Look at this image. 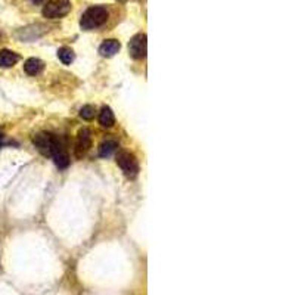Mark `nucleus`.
Wrapping results in <instances>:
<instances>
[{"mask_svg":"<svg viewBox=\"0 0 295 295\" xmlns=\"http://www.w3.org/2000/svg\"><path fill=\"white\" fill-rule=\"evenodd\" d=\"M108 17H110V12H108L107 8H104V6H91L83 14L81 20H80V25L86 31L96 30V28L102 27L104 24L108 21Z\"/></svg>","mask_w":295,"mask_h":295,"instance_id":"nucleus-1","label":"nucleus"},{"mask_svg":"<svg viewBox=\"0 0 295 295\" xmlns=\"http://www.w3.org/2000/svg\"><path fill=\"white\" fill-rule=\"evenodd\" d=\"M117 164L123 170V173L130 179H135L139 173V162H137L136 157L130 152H126V151L120 152L117 155Z\"/></svg>","mask_w":295,"mask_h":295,"instance_id":"nucleus-2","label":"nucleus"},{"mask_svg":"<svg viewBox=\"0 0 295 295\" xmlns=\"http://www.w3.org/2000/svg\"><path fill=\"white\" fill-rule=\"evenodd\" d=\"M71 9L69 0H49L43 8V15L49 20H56L67 15Z\"/></svg>","mask_w":295,"mask_h":295,"instance_id":"nucleus-3","label":"nucleus"},{"mask_svg":"<svg viewBox=\"0 0 295 295\" xmlns=\"http://www.w3.org/2000/svg\"><path fill=\"white\" fill-rule=\"evenodd\" d=\"M52 157L55 159V164L59 168H67L69 164L68 151L65 148L64 140L59 136H55V142H53V149H52Z\"/></svg>","mask_w":295,"mask_h":295,"instance_id":"nucleus-4","label":"nucleus"},{"mask_svg":"<svg viewBox=\"0 0 295 295\" xmlns=\"http://www.w3.org/2000/svg\"><path fill=\"white\" fill-rule=\"evenodd\" d=\"M148 43H146V36L145 34H136L130 39L129 42V52L133 59H143L146 56Z\"/></svg>","mask_w":295,"mask_h":295,"instance_id":"nucleus-5","label":"nucleus"},{"mask_svg":"<svg viewBox=\"0 0 295 295\" xmlns=\"http://www.w3.org/2000/svg\"><path fill=\"white\" fill-rule=\"evenodd\" d=\"M55 136L56 135H52V133H37L34 136V139H33V143H34V146L39 149V152L42 155L52 157V149H53Z\"/></svg>","mask_w":295,"mask_h":295,"instance_id":"nucleus-6","label":"nucleus"},{"mask_svg":"<svg viewBox=\"0 0 295 295\" xmlns=\"http://www.w3.org/2000/svg\"><path fill=\"white\" fill-rule=\"evenodd\" d=\"M91 146V133L89 129H81L77 136V143H75V154L77 157H81L86 154Z\"/></svg>","mask_w":295,"mask_h":295,"instance_id":"nucleus-7","label":"nucleus"},{"mask_svg":"<svg viewBox=\"0 0 295 295\" xmlns=\"http://www.w3.org/2000/svg\"><path fill=\"white\" fill-rule=\"evenodd\" d=\"M121 49V43L115 39H110V40H105L101 47H99V52L102 56H107V58H111L115 53H118V50Z\"/></svg>","mask_w":295,"mask_h":295,"instance_id":"nucleus-8","label":"nucleus"},{"mask_svg":"<svg viewBox=\"0 0 295 295\" xmlns=\"http://www.w3.org/2000/svg\"><path fill=\"white\" fill-rule=\"evenodd\" d=\"M18 61H20L18 53H15V52H12V50H8V49L0 50V67H2V68L14 67Z\"/></svg>","mask_w":295,"mask_h":295,"instance_id":"nucleus-9","label":"nucleus"},{"mask_svg":"<svg viewBox=\"0 0 295 295\" xmlns=\"http://www.w3.org/2000/svg\"><path fill=\"white\" fill-rule=\"evenodd\" d=\"M43 68H45V64L37 58H30L24 64V69L28 75H39L43 71Z\"/></svg>","mask_w":295,"mask_h":295,"instance_id":"nucleus-10","label":"nucleus"},{"mask_svg":"<svg viewBox=\"0 0 295 295\" xmlns=\"http://www.w3.org/2000/svg\"><path fill=\"white\" fill-rule=\"evenodd\" d=\"M99 123L102 127H113L114 123H115V117H114V113L111 111V108L105 107L102 108V111L99 114Z\"/></svg>","mask_w":295,"mask_h":295,"instance_id":"nucleus-11","label":"nucleus"},{"mask_svg":"<svg viewBox=\"0 0 295 295\" xmlns=\"http://www.w3.org/2000/svg\"><path fill=\"white\" fill-rule=\"evenodd\" d=\"M117 148H118V143L115 140H105L99 146V155L104 157V158H108L117 151Z\"/></svg>","mask_w":295,"mask_h":295,"instance_id":"nucleus-12","label":"nucleus"},{"mask_svg":"<svg viewBox=\"0 0 295 295\" xmlns=\"http://www.w3.org/2000/svg\"><path fill=\"white\" fill-rule=\"evenodd\" d=\"M58 58H59V61H61L62 64L69 65V64L74 61L75 55H74V52H72L69 47H61V49L58 50Z\"/></svg>","mask_w":295,"mask_h":295,"instance_id":"nucleus-13","label":"nucleus"},{"mask_svg":"<svg viewBox=\"0 0 295 295\" xmlns=\"http://www.w3.org/2000/svg\"><path fill=\"white\" fill-rule=\"evenodd\" d=\"M94 114H96V110H94V107H91V105H86V107H83L81 110H80V117L83 118V120H87V121H90L94 118Z\"/></svg>","mask_w":295,"mask_h":295,"instance_id":"nucleus-14","label":"nucleus"},{"mask_svg":"<svg viewBox=\"0 0 295 295\" xmlns=\"http://www.w3.org/2000/svg\"><path fill=\"white\" fill-rule=\"evenodd\" d=\"M31 2H33L34 5H40V3H42L43 0H31Z\"/></svg>","mask_w":295,"mask_h":295,"instance_id":"nucleus-15","label":"nucleus"},{"mask_svg":"<svg viewBox=\"0 0 295 295\" xmlns=\"http://www.w3.org/2000/svg\"><path fill=\"white\" fill-rule=\"evenodd\" d=\"M0 140H2V136H0Z\"/></svg>","mask_w":295,"mask_h":295,"instance_id":"nucleus-16","label":"nucleus"}]
</instances>
